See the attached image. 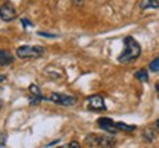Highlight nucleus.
<instances>
[{
	"instance_id": "nucleus-9",
	"label": "nucleus",
	"mask_w": 159,
	"mask_h": 148,
	"mask_svg": "<svg viewBox=\"0 0 159 148\" xmlns=\"http://www.w3.org/2000/svg\"><path fill=\"white\" fill-rule=\"evenodd\" d=\"M140 9H159V0H142L140 2Z\"/></svg>"
},
{
	"instance_id": "nucleus-20",
	"label": "nucleus",
	"mask_w": 159,
	"mask_h": 148,
	"mask_svg": "<svg viewBox=\"0 0 159 148\" xmlns=\"http://www.w3.org/2000/svg\"><path fill=\"white\" fill-rule=\"evenodd\" d=\"M5 79H6V76H5V75H0V82H3Z\"/></svg>"
},
{
	"instance_id": "nucleus-21",
	"label": "nucleus",
	"mask_w": 159,
	"mask_h": 148,
	"mask_svg": "<svg viewBox=\"0 0 159 148\" xmlns=\"http://www.w3.org/2000/svg\"><path fill=\"white\" fill-rule=\"evenodd\" d=\"M155 88H156V91L159 92V82H156V87H155Z\"/></svg>"
},
{
	"instance_id": "nucleus-12",
	"label": "nucleus",
	"mask_w": 159,
	"mask_h": 148,
	"mask_svg": "<svg viewBox=\"0 0 159 148\" xmlns=\"http://www.w3.org/2000/svg\"><path fill=\"white\" fill-rule=\"evenodd\" d=\"M30 92H31L33 95H37V97H40L41 100H44V95L41 94V91H40V88L37 84H31V85H30Z\"/></svg>"
},
{
	"instance_id": "nucleus-16",
	"label": "nucleus",
	"mask_w": 159,
	"mask_h": 148,
	"mask_svg": "<svg viewBox=\"0 0 159 148\" xmlns=\"http://www.w3.org/2000/svg\"><path fill=\"white\" fill-rule=\"evenodd\" d=\"M39 35H41V37H49V38H56L55 34H49V32H43V31H40Z\"/></svg>"
},
{
	"instance_id": "nucleus-8",
	"label": "nucleus",
	"mask_w": 159,
	"mask_h": 148,
	"mask_svg": "<svg viewBox=\"0 0 159 148\" xmlns=\"http://www.w3.org/2000/svg\"><path fill=\"white\" fill-rule=\"evenodd\" d=\"M13 62V56L7 50H0V66H7Z\"/></svg>"
},
{
	"instance_id": "nucleus-6",
	"label": "nucleus",
	"mask_w": 159,
	"mask_h": 148,
	"mask_svg": "<svg viewBox=\"0 0 159 148\" xmlns=\"http://www.w3.org/2000/svg\"><path fill=\"white\" fill-rule=\"evenodd\" d=\"M87 107L93 112H102V110H106V104L102 95H91L87 98Z\"/></svg>"
},
{
	"instance_id": "nucleus-3",
	"label": "nucleus",
	"mask_w": 159,
	"mask_h": 148,
	"mask_svg": "<svg viewBox=\"0 0 159 148\" xmlns=\"http://www.w3.org/2000/svg\"><path fill=\"white\" fill-rule=\"evenodd\" d=\"M44 53L41 46H21L16 49V56L19 59H37Z\"/></svg>"
},
{
	"instance_id": "nucleus-15",
	"label": "nucleus",
	"mask_w": 159,
	"mask_h": 148,
	"mask_svg": "<svg viewBox=\"0 0 159 148\" xmlns=\"http://www.w3.org/2000/svg\"><path fill=\"white\" fill-rule=\"evenodd\" d=\"M6 141H7V135H6V132L0 131V148L5 147V145H6Z\"/></svg>"
},
{
	"instance_id": "nucleus-5",
	"label": "nucleus",
	"mask_w": 159,
	"mask_h": 148,
	"mask_svg": "<svg viewBox=\"0 0 159 148\" xmlns=\"http://www.w3.org/2000/svg\"><path fill=\"white\" fill-rule=\"evenodd\" d=\"M0 19L5 22H12L13 19H16V11L9 2L0 6Z\"/></svg>"
},
{
	"instance_id": "nucleus-23",
	"label": "nucleus",
	"mask_w": 159,
	"mask_h": 148,
	"mask_svg": "<svg viewBox=\"0 0 159 148\" xmlns=\"http://www.w3.org/2000/svg\"><path fill=\"white\" fill-rule=\"evenodd\" d=\"M3 107V101H2V98H0V108Z\"/></svg>"
},
{
	"instance_id": "nucleus-13",
	"label": "nucleus",
	"mask_w": 159,
	"mask_h": 148,
	"mask_svg": "<svg viewBox=\"0 0 159 148\" xmlns=\"http://www.w3.org/2000/svg\"><path fill=\"white\" fill-rule=\"evenodd\" d=\"M116 128H118V131H125V132L136 131L134 125H125V123H116Z\"/></svg>"
},
{
	"instance_id": "nucleus-14",
	"label": "nucleus",
	"mask_w": 159,
	"mask_h": 148,
	"mask_svg": "<svg viewBox=\"0 0 159 148\" xmlns=\"http://www.w3.org/2000/svg\"><path fill=\"white\" fill-rule=\"evenodd\" d=\"M149 69H150L152 72H159V57H156L155 60H152V62H150Z\"/></svg>"
},
{
	"instance_id": "nucleus-17",
	"label": "nucleus",
	"mask_w": 159,
	"mask_h": 148,
	"mask_svg": "<svg viewBox=\"0 0 159 148\" xmlns=\"http://www.w3.org/2000/svg\"><path fill=\"white\" fill-rule=\"evenodd\" d=\"M66 148H80V144L77 142V141H72V142H69L68 145H66Z\"/></svg>"
},
{
	"instance_id": "nucleus-24",
	"label": "nucleus",
	"mask_w": 159,
	"mask_h": 148,
	"mask_svg": "<svg viewBox=\"0 0 159 148\" xmlns=\"http://www.w3.org/2000/svg\"><path fill=\"white\" fill-rule=\"evenodd\" d=\"M156 126H158V128H159V119L156 120Z\"/></svg>"
},
{
	"instance_id": "nucleus-18",
	"label": "nucleus",
	"mask_w": 159,
	"mask_h": 148,
	"mask_svg": "<svg viewBox=\"0 0 159 148\" xmlns=\"http://www.w3.org/2000/svg\"><path fill=\"white\" fill-rule=\"evenodd\" d=\"M21 22L25 25V28H27V27H33V23L30 22V21H27V19H21Z\"/></svg>"
},
{
	"instance_id": "nucleus-1",
	"label": "nucleus",
	"mask_w": 159,
	"mask_h": 148,
	"mask_svg": "<svg viewBox=\"0 0 159 148\" xmlns=\"http://www.w3.org/2000/svg\"><path fill=\"white\" fill-rule=\"evenodd\" d=\"M124 51L118 56L119 63H130L136 60L142 54V47L133 37H125L124 38Z\"/></svg>"
},
{
	"instance_id": "nucleus-2",
	"label": "nucleus",
	"mask_w": 159,
	"mask_h": 148,
	"mask_svg": "<svg viewBox=\"0 0 159 148\" xmlns=\"http://www.w3.org/2000/svg\"><path fill=\"white\" fill-rule=\"evenodd\" d=\"M84 144L87 147H103V148H111L116 145V139L108 135H96V133H90L87 135L84 139Z\"/></svg>"
},
{
	"instance_id": "nucleus-7",
	"label": "nucleus",
	"mask_w": 159,
	"mask_h": 148,
	"mask_svg": "<svg viewBox=\"0 0 159 148\" xmlns=\"http://www.w3.org/2000/svg\"><path fill=\"white\" fill-rule=\"evenodd\" d=\"M97 125H99L100 129H103L105 132H108V133H111V135L118 133L116 123H115L112 119H109V117H100V119L97 120Z\"/></svg>"
},
{
	"instance_id": "nucleus-22",
	"label": "nucleus",
	"mask_w": 159,
	"mask_h": 148,
	"mask_svg": "<svg viewBox=\"0 0 159 148\" xmlns=\"http://www.w3.org/2000/svg\"><path fill=\"white\" fill-rule=\"evenodd\" d=\"M74 3L75 5H80V3H81V0H74Z\"/></svg>"
},
{
	"instance_id": "nucleus-11",
	"label": "nucleus",
	"mask_w": 159,
	"mask_h": 148,
	"mask_svg": "<svg viewBox=\"0 0 159 148\" xmlns=\"http://www.w3.org/2000/svg\"><path fill=\"white\" fill-rule=\"evenodd\" d=\"M136 78L140 81V82H148V81H149L148 70H146V69H140V70H137V72H136Z\"/></svg>"
},
{
	"instance_id": "nucleus-19",
	"label": "nucleus",
	"mask_w": 159,
	"mask_h": 148,
	"mask_svg": "<svg viewBox=\"0 0 159 148\" xmlns=\"http://www.w3.org/2000/svg\"><path fill=\"white\" fill-rule=\"evenodd\" d=\"M56 144H59V139H57V141H53V142H50V144H47L46 147H53V145H56Z\"/></svg>"
},
{
	"instance_id": "nucleus-4",
	"label": "nucleus",
	"mask_w": 159,
	"mask_h": 148,
	"mask_svg": "<svg viewBox=\"0 0 159 148\" xmlns=\"http://www.w3.org/2000/svg\"><path fill=\"white\" fill-rule=\"evenodd\" d=\"M44 100L52 103H56L61 106H74L77 103V98L72 95H66V94H61V92H52L49 97H44Z\"/></svg>"
},
{
	"instance_id": "nucleus-10",
	"label": "nucleus",
	"mask_w": 159,
	"mask_h": 148,
	"mask_svg": "<svg viewBox=\"0 0 159 148\" xmlns=\"http://www.w3.org/2000/svg\"><path fill=\"white\" fill-rule=\"evenodd\" d=\"M143 138L146 141H149V142H152V141H155V138H156V131H155L153 128H148L146 131L143 132Z\"/></svg>"
}]
</instances>
